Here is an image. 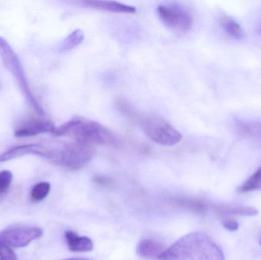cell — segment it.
<instances>
[{
  "label": "cell",
  "instance_id": "17",
  "mask_svg": "<svg viewBox=\"0 0 261 260\" xmlns=\"http://www.w3.org/2000/svg\"><path fill=\"white\" fill-rule=\"evenodd\" d=\"M50 191V183L47 182H41L32 188L31 191V199L34 203L42 201L48 195Z\"/></svg>",
  "mask_w": 261,
  "mask_h": 260
},
{
  "label": "cell",
  "instance_id": "9",
  "mask_svg": "<svg viewBox=\"0 0 261 260\" xmlns=\"http://www.w3.org/2000/svg\"><path fill=\"white\" fill-rule=\"evenodd\" d=\"M84 5L104 12H116V13L134 14L136 12V9L129 5L123 4L114 1H84Z\"/></svg>",
  "mask_w": 261,
  "mask_h": 260
},
{
  "label": "cell",
  "instance_id": "16",
  "mask_svg": "<svg viewBox=\"0 0 261 260\" xmlns=\"http://www.w3.org/2000/svg\"><path fill=\"white\" fill-rule=\"evenodd\" d=\"M256 190H261V166L239 188L238 191L240 193H246Z\"/></svg>",
  "mask_w": 261,
  "mask_h": 260
},
{
  "label": "cell",
  "instance_id": "23",
  "mask_svg": "<svg viewBox=\"0 0 261 260\" xmlns=\"http://www.w3.org/2000/svg\"><path fill=\"white\" fill-rule=\"evenodd\" d=\"M257 30L259 33L261 34V20L260 22L258 23V24H257Z\"/></svg>",
  "mask_w": 261,
  "mask_h": 260
},
{
  "label": "cell",
  "instance_id": "18",
  "mask_svg": "<svg viewBox=\"0 0 261 260\" xmlns=\"http://www.w3.org/2000/svg\"><path fill=\"white\" fill-rule=\"evenodd\" d=\"M118 108L122 114L126 115L127 117L130 118L132 121L136 122L138 118L139 117V114L137 112L135 108L130 105L129 102H127L125 99H119L117 102Z\"/></svg>",
  "mask_w": 261,
  "mask_h": 260
},
{
  "label": "cell",
  "instance_id": "5",
  "mask_svg": "<svg viewBox=\"0 0 261 260\" xmlns=\"http://www.w3.org/2000/svg\"><path fill=\"white\" fill-rule=\"evenodd\" d=\"M136 122L139 124L144 134L158 145L173 146L182 140L181 133L159 116L139 115Z\"/></svg>",
  "mask_w": 261,
  "mask_h": 260
},
{
  "label": "cell",
  "instance_id": "15",
  "mask_svg": "<svg viewBox=\"0 0 261 260\" xmlns=\"http://www.w3.org/2000/svg\"><path fill=\"white\" fill-rule=\"evenodd\" d=\"M217 212L221 215H241V216H254L257 214V210L251 207L243 206H223L217 208Z\"/></svg>",
  "mask_w": 261,
  "mask_h": 260
},
{
  "label": "cell",
  "instance_id": "10",
  "mask_svg": "<svg viewBox=\"0 0 261 260\" xmlns=\"http://www.w3.org/2000/svg\"><path fill=\"white\" fill-rule=\"evenodd\" d=\"M136 250L138 256L144 259H158L166 249L164 244L159 241L143 239L138 243Z\"/></svg>",
  "mask_w": 261,
  "mask_h": 260
},
{
  "label": "cell",
  "instance_id": "19",
  "mask_svg": "<svg viewBox=\"0 0 261 260\" xmlns=\"http://www.w3.org/2000/svg\"><path fill=\"white\" fill-rule=\"evenodd\" d=\"M12 181V174L9 170L0 172V195L6 193Z\"/></svg>",
  "mask_w": 261,
  "mask_h": 260
},
{
  "label": "cell",
  "instance_id": "21",
  "mask_svg": "<svg viewBox=\"0 0 261 260\" xmlns=\"http://www.w3.org/2000/svg\"><path fill=\"white\" fill-rule=\"evenodd\" d=\"M224 227L227 230L234 232L239 228V224L236 220L231 219V218H227L222 221Z\"/></svg>",
  "mask_w": 261,
  "mask_h": 260
},
{
  "label": "cell",
  "instance_id": "7",
  "mask_svg": "<svg viewBox=\"0 0 261 260\" xmlns=\"http://www.w3.org/2000/svg\"><path fill=\"white\" fill-rule=\"evenodd\" d=\"M42 229L33 226H18L0 232V241L10 247H24L41 238Z\"/></svg>",
  "mask_w": 261,
  "mask_h": 260
},
{
  "label": "cell",
  "instance_id": "2",
  "mask_svg": "<svg viewBox=\"0 0 261 260\" xmlns=\"http://www.w3.org/2000/svg\"><path fill=\"white\" fill-rule=\"evenodd\" d=\"M53 134L56 137L69 136L73 140L86 145H115L117 143L116 135L102 124L87 119L76 117L56 127Z\"/></svg>",
  "mask_w": 261,
  "mask_h": 260
},
{
  "label": "cell",
  "instance_id": "4",
  "mask_svg": "<svg viewBox=\"0 0 261 260\" xmlns=\"http://www.w3.org/2000/svg\"><path fill=\"white\" fill-rule=\"evenodd\" d=\"M0 59L3 61L5 67L12 75L16 81L21 93L24 95L27 102L38 114H44V110L34 96L29 81L24 71V67L15 50L9 43L3 37H0Z\"/></svg>",
  "mask_w": 261,
  "mask_h": 260
},
{
  "label": "cell",
  "instance_id": "8",
  "mask_svg": "<svg viewBox=\"0 0 261 260\" xmlns=\"http://www.w3.org/2000/svg\"><path fill=\"white\" fill-rule=\"evenodd\" d=\"M56 127L53 122L44 119H32L26 122L17 128L15 136L17 137H32L38 134L51 133L53 134Z\"/></svg>",
  "mask_w": 261,
  "mask_h": 260
},
{
  "label": "cell",
  "instance_id": "1",
  "mask_svg": "<svg viewBox=\"0 0 261 260\" xmlns=\"http://www.w3.org/2000/svg\"><path fill=\"white\" fill-rule=\"evenodd\" d=\"M158 259L225 260V256L210 236L202 232H194L178 240Z\"/></svg>",
  "mask_w": 261,
  "mask_h": 260
},
{
  "label": "cell",
  "instance_id": "11",
  "mask_svg": "<svg viewBox=\"0 0 261 260\" xmlns=\"http://www.w3.org/2000/svg\"><path fill=\"white\" fill-rule=\"evenodd\" d=\"M65 239L70 251L82 253L93 250V241L87 237H80L75 232L67 230L65 232Z\"/></svg>",
  "mask_w": 261,
  "mask_h": 260
},
{
  "label": "cell",
  "instance_id": "3",
  "mask_svg": "<svg viewBox=\"0 0 261 260\" xmlns=\"http://www.w3.org/2000/svg\"><path fill=\"white\" fill-rule=\"evenodd\" d=\"M94 153L91 145L73 140L70 143L44 145L43 157L63 167L76 170L88 163Z\"/></svg>",
  "mask_w": 261,
  "mask_h": 260
},
{
  "label": "cell",
  "instance_id": "22",
  "mask_svg": "<svg viewBox=\"0 0 261 260\" xmlns=\"http://www.w3.org/2000/svg\"><path fill=\"white\" fill-rule=\"evenodd\" d=\"M64 260H91V259H87V258L76 257V258H70V259H64Z\"/></svg>",
  "mask_w": 261,
  "mask_h": 260
},
{
  "label": "cell",
  "instance_id": "13",
  "mask_svg": "<svg viewBox=\"0 0 261 260\" xmlns=\"http://www.w3.org/2000/svg\"><path fill=\"white\" fill-rule=\"evenodd\" d=\"M219 22L228 36L236 40L243 38V29L240 24L234 18L228 16V15H223L219 18Z\"/></svg>",
  "mask_w": 261,
  "mask_h": 260
},
{
  "label": "cell",
  "instance_id": "6",
  "mask_svg": "<svg viewBox=\"0 0 261 260\" xmlns=\"http://www.w3.org/2000/svg\"><path fill=\"white\" fill-rule=\"evenodd\" d=\"M158 17L170 30L176 33H186L193 26L191 12L182 6L176 5H160L156 8Z\"/></svg>",
  "mask_w": 261,
  "mask_h": 260
},
{
  "label": "cell",
  "instance_id": "12",
  "mask_svg": "<svg viewBox=\"0 0 261 260\" xmlns=\"http://www.w3.org/2000/svg\"><path fill=\"white\" fill-rule=\"evenodd\" d=\"M39 143H31V145H20L9 150L0 155V163L9 161L13 159L18 158L23 156L39 154Z\"/></svg>",
  "mask_w": 261,
  "mask_h": 260
},
{
  "label": "cell",
  "instance_id": "20",
  "mask_svg": "<svg viewBox=\"0 0 261 260\" xmlns=\"http://www.w3.org/2000/svg\"><path fill=\"white\" fill-rule=\"evenodd\" d=\"M0 260H18L10 247L0 241Z\"/></svg>",
  "mask_w": 261,
  "mask_h": 260
},
{
  "label": "cell",
  "instance_id": "24",
  "mask_svg": "<svg viewBox=\"0 0 261 260\" xmlns=\"http://www.w3.org/2000/svg\"><path fill=\"white\" fill-rule=\"evenodd\" d=\"M260 245H261V239H260Z\"/></svg>",
  "mask_w": 261,
  "mask_h": 260
},
{
  "label": "cell",
  "instance_id": "14",
  "mask_svg": "<svg viewBox=\"0 0 261 260\" xmlns=\"http://www.w3.org/2000/svg\"><path fill=\"white\" fill-rule=\"evenodd\" d=\"M84 40V33L81 29L72 32L63 41L60 47V51L67 52L77 47Z\"/></svg>",
  "mask_w": 261,
  "mask_h": 260
}]
</instances>
